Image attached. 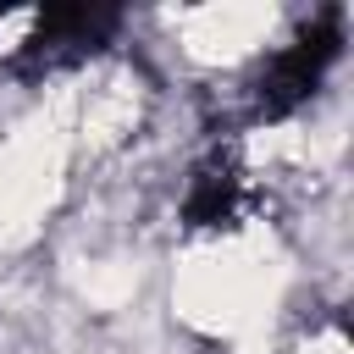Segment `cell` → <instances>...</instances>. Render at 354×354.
Wrapping results in <instances>:
<instances>
[{
  "mask_svg": "<svg viewBox=\"0 0 354 354\" xmlns=\"http://www.w3.org/2000/svg\"><path fill=\"white\" fill-rule=\"evenodd\" d=\"M177 310L216 337H254L277 310V260L254 238H210L177 266Z\"/></svg>",
  "mask_w": 354,
  "mask_h": 354,
  "instance_id": "obj_1",
  "label": "cell"
},
{
  "mask_svg": "<svg viewBox=\"0 0 354 354\" xmlns=\"http://www.w3.org/2000/svg\"><path fill=\"white\" fill-rule=\"evenodd\" d=\"M277 28V11L260 6H199L177 17V44L199 66H238L249 61Z\"/></svg>",
  "mask_w": 354,
  "mask_h": 354,
  "instance_id": "obj_2",
  "label": "cell"
},
{
  "mask_svg": "<svg viewBox=\"0 0 354 354\" xmlns=\"http://www.w3.org/2000/svg\"><path fill=\"white\" fill-rule=\"evenodd\" d=\"M299 354H348V348H343V337H337V332H321V337H310Z\"/></svg>",
  "mask_w": 354,
  "mask_h": 354,
  "instance_id": "obj_3",
  "label": "cell"
}]
</instances>
